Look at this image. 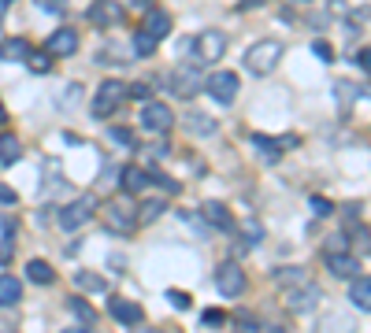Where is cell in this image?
<instances>
[{
	"mask_svg": "<svg viewBox=\"0 0 371 333\" xmlns=\"http://www.w3.org/2000/svg\"><path fill=\"white\" fill-rule=\"evenodd\" d=\"M67 307H71V315L78 319V326H82V329L96 326V311H93V304H89V300H82V296H71V300H67Z\"/></svg>",
	"mask_w": 371,
	"mask_h": 333,
	"instance_id": "603a6c76",
	"label": "cell"
},
{
	"mask_svg": "<svg viewBox=\"0 0 371 333\" xmlns=\"http://www.w3.org/2000/svg\"><path fill=\"white\" fill-rule=\"evenodd\" d=\"M26 67H30L34 74H48V71H52V52H48V48H45V52H34V48H30Z\"/></svg>",
	"mask_w": 371,
	"mask_h": 333,
	"instance_id": "484cf974",
	"label": "cell"
},
{
	"mask_svg": "<svg viewBox=\"0 0 371 333\" xmlns=\"http://www.w3.org/2000/svg\"><path fill=\"white\" fill-rule=\"evenodd\" d=\"M126 96H134V100L145 104V100H153V86H149V81H134V86L126 89Z\"/></svg>",
	"mask_w": 371,
	"mask_h": 333,
	"instance_id": "d6a6232c",
	"label": "cell"
},
{
	"mask_svg": "<svg viewBox=\"0 0 371 333\" xmlns=\"http://www.w3.org/2000/svg\"><path fill=\"white\" fill-rule=\"evenodd\" d=\"M93 211H96V200L93 196H78V200H71L67 208H60V215H56V222H60V230H78V226H86L89 219H93Z\"/></svg>",
	"mask_w": 371,
	"mask_h": 333,
	"instance_id": "277c9868",
	"label": "cell"
},
{
	"mask_svg": "<svg viewBox=\"0 0 371 333\" xmlns=\"http://www.w3.org/2000/svg\"><path fill=\"white\" fill-rule=\"evenodd\" d=\"M349 300H353V307H360V311L371 307V278H367V274H357V278H353Z\"/></svg>",
	"mask_w": 371,
	"mask_h": 333,
	"instance_id": "7402d4cb",
	"label": "cell"
},
{
	"mask_svg": "<svg viewBox=\"0 0 371 333\" xmlns=\"http://www.w3.org/2000/svg\"><path fill=\"white\" fill-rule=\"evenodd\" d=\"M193 52H197L201 63H219L223 52H227V33H223V30H204V33H197Z\"/></svg>",
	"mask_w": 371,
	"mask_h": 333,
	"instance_id": "52a82bcc",
	"label": "cell"
},
{
	"mask_svg": "<svg viewBox=\"0 0 371 333\" xmlns=\"http://www.w3.org/2000/svg\"><path fill=\"white\" fill-rule=\"evenodd\" d=\"M186 123H189V133H197V137H204V133H216V119H208V115H201V111H193Z\"/></svg>",
	"mask_w": 371,
	"mask_h": 333,
	"instance_id": "f546056e",
	"label": "cell"
},
{
	"mask_svg": "<svg viewBox=\"0 0 371 333\" xmlns=\"http://www.w3.org/2000/svg\"><path fill=\"white\" fill-rule=\"evenodd\" d=\"M316 304H319V286H312V281H301V289H289L286 293V307L297 311V315L316 311Z\"/></svg>",
	"mask_w": 371,
	"mask_h": 333,
	"instance_id": "7c38bea8",
	"label": "cell"
},
{
	"mask_svg": "<svg viewBox=\"0 0 371 333\" xmlns=\"http://www.w3.org/2000/svg\"><path fill=\"white\" fill-rule=\"evenodd\" d=\"M357 63H360V71H367V48H360V52H357Z\"/></svg>",
	"mask_w": 371,
	"mask_h": 333,
	"instance_id": "b9f144b4",
	"label": "cell"
},
{
	"mask_svg": "<svg viewBox=\"0 0 371 333\" xmlns=\"http://www.w3.org/2000/svg\"><path fill=\"white\" fill-rule=\"evenodd\" d=\"M234 322H238L241 329H249V333H256V329H260V322H256V319H253V315H238V319H234Z\"/></svg>",
	"mask_w": 371,
	"mask_h": 333,
	"instance_id": "ab89813d",
	"label": "cell"
},
{
	"mask_svg": "<svg viewBox=\"0 0 371 333\" xmlns=\"http://www.w3.org/2000/svg\"><path fill=\"white\" fill-rule=\"evenodd\" d=\"M108 137L116 141V145H131V141H134V137H131V130H123V126H111V130H108Z\"/></svg>",
	"mask_w": 371,
	"mask_h": 333,
	"instance_id": "d590c367",
	"label": "cell"
},
{
	"mask_svg": "<svg viewBox=\"0 0 371 333\" xmlns=\"http://www.w3.org/2000/svg\"><path fill=\"white\" fill-rule=\"evenodd\" d=\"M86 19L93 26H119L123 23V4H119V0H93Z\"/></svg>",
	"mask_w": 371,
	"mask_h": 333,
	"instance_id": "8fae6325",
	"label": "cell"
},
{
	"mask_svg": "<svg viewBox=\"0 0 371 333\" xmlns=\"http://www.w3.org/2000/svg\"><path fill=\"white\" fill-rule=\"evenodd\" d=\"M216 289L227 296V300H238L241 293H245V274H241L238 263H223L216 271Z\"/></svg>",
	"mask_w": 371,
	"mask_h": 333,
	"instance_id": "9c48e42d",
	"label": "cell"
},
{
	"mask_svg": "<svg viewBox=\"0 0 371 333\" xmlns=\"http://www.w3.org/2000/svg\"><path fill=\"white\" fill-rule=\"evenodd\" d=\"M34 4L41 11H48V15H63V11H67V0H34Z\"/></svg>",
	"mask_w": 371,
	"mask_h": 333,
	"instance_id": "836d02e7",
	"label": "cell"
},
{
	"mask_svg": "<svg viewBox=\"0 0 371 333\" xmlns=\"http://www.w3.org/2000/svg\"><path fill=\"white\" fill-rule=\"evenodd\" d=\"M8 4H11V0H0V15H4V11H8Z\"/></svg>",
	"mask_w": 371,
	"mask_h": 333,
	"instance_id": "ee69618b",
	"label": "cell"
},
{
	"mask_svg": "<svg viewBox=\"0 0 371 333\" xmlns=\"http://www.w3.org/2000/svg\"><path fill=\"white\" fill-rule=\"evenodd\" d=\"M108 311H111V319L116 322H123V326H141L145 322V311H141V304H134V300H123V296H116L108 304Z\"/></svg>",
	"mask_w": 371,
	"mask_h": 333,
	"instance_id": "4fadbf2b",
	"label": "cell"
},
{
	"mask_svg": "<svg viewBox=\"0 0 371 333\" xmlns=\"http://www.w3.org/2000/svg\"><path fill=\"white\" fill-rule=\"evenodd\" d=\"M74 286H78V289H89V293H104V289H108L104 278H101V274H89V271H78V274H74Z\"/></svg>",
	"mask_w": 371,
	"mask_h": 333,
	"instance_id": "f1b7e54d",
	"label": "cell"
},
{
	"mask_svg": "<svg viewBox=\"0 0 371 333\" xmlns=\"http://www.w3.org/2000/svg\"><path fill=\"white\" fill-rule=\"evenodd\" d=\"M279 60H282V41H256L249 52H245V67L253 74H271L279 67Z\"/></svg>",
	"mask_w": 371,
	"mask_h": 333,
	"instance_id": "6da1fadb",
	"label": "cell"
},
{
	"mask_svg": "<svg viewBox=\"0 0 371 333\" xmlns=\"http://www.w3.org/2000/svg\"><path fill=\"white\" fill-rule=\"evenodd\" d=\"M204 89L212 93L216 104H234V96L241 93V81L234 71H216V74L204 78Z\"/></svg>",
	"mask_w": 371,
	"mask_h": 333,
	"instance_id": "8992f818",
	"label": "cell"
},
{
	"mask_svg": "<svg viewBox=\"0 0 371 333\" xmlns=\"http://www.w3.org/2000/svg\"><path fill=\"white\" fill-rule=\"evenodd\" d=\"M45 48H48L52 56H74V52H78V33L63 26V30H56V33H48V45H45Z\"/></svg>",
	"mask_w": 371,
	"mask_h": 333,
	"instance_id": "9a60e30c",
	"label": "cell"
},
{
	"mask_svg": "<svg viewBox=\"0 0 371 333\" xmlns=\"http://www.w3.org/2000/svg\"><path fill=\"white\" fill-rule=\"evenodd\" d=\"M15 200H19V196H15V189H8V186H0V204H15Z\"/></svg>",
	"mask_w": 371,
	"mask_h": 333,
	"instance_id": "60d3db41",
	"label": "cell"
},
{
	"mask_svg": "<svg viewBox=\"0 0 371 333\" xmlns=\"http://www.w3.org/2000/svg\"><path fill=\"white\" fill-rule=\"evenodd\" d=\"M0 123H8V111H4V104H0Z\"/></svg>",
	"mask_w": 371,
	"mask_h": 333,
	"instance_id": "7bdbcfd3",
	"label": "cell"
},
{
	"mask_svg": "<svg viewBox=\"0 0 371 333\" xmlns=\"http://www.w3.org/2000/svg\"><path fill=\"white\" fill-rule=\"evenodd\" d=\"M19 156H23V141H19V133H0V163L4 166H11V163H19Z\"/></svg>",
	"mask_w": 371,
	"mask_h": 333,
	"instance_id": "ffe728a7",
	"label": "cell"
},
{
	"mask_svg": "<svg viewBox=\"0 0 371 333\" xmlns=\"http://www.w3.org/2000/svg\"><path fill=\"white\" fill-rule=\"evenodd\" d=\"M201 322H204V326H223V322H227V315L212 307V311H204V315H201Z\"/></svg>",
	"mask_w": 371,
	"mask_h": 333,
	"instance_id": "8d00e7d4",
	"label": "cell"
},
{
	"mask_svg": "<svg viewBox=\"0 0 371 333\" xmlns=\"http://www.w3.org/2000/svg\"><path fill=\"white\" fill-rule=\"evenodd\" d=\"M134 211H138V226H145V222H156L160 215L167 211V204H164V200H145V204L134 208Z\"/></svg>",
	"mask_w": 371,
	"mask_h": 333,
	"instance_id": "d4e9b609",
	"label": "cell"
},
{
	"mask_svg": "<svg viewBox=\"0 0 371 333\" xmlns=\"http://www.w3.org/2000/svg\"><path fill=\"white\" fill-rule=\"evenodd\" d=\"M153 181H149V171L145 166H138V163H131V166H123V189L126 193H145Z\"/></svg>",
	"mask_w": 371,
	"mask_h": 333,
	"instance_id": "d6986e66",
	"label": "cell"
},
{
	"mask_svg": "<svg viewBox=\"0 0 371 333\" xmlns=\"http://www.w3.org/2000/svg\"><path fill=\"white\" fill-rule=\"evenodd\" d=\"M119 4H145V0H119Z\"/></svg>",
	"mask_w": 371,
	"mask_h": 333,
	"instance_id": "f6af8a7d",
	"label": "cell"
},
{
	"mask_svg": "<svg viewBox=\"0 0 371 333\" xmlns=\"http://www.w3.org/2000/svg\"><path fill=\"white\" fill-rule=\"evenodd\" d=\"M171 89H175V96H186V100L204 93V71L197 63H179L171 74Z\"/></svg>",
	"mask_w": 371,
	"mask_h": 333,
	"instance_id": "3957f363",
	"label": "cell"
},
{
	"mask_svg": "<svg viewBox=\"0 0 371 333\" xmlns=\"http://www.w3.org/2000/svg\"><path fill=\"white\" fill-rule=\"evenodd\" d=\"M141 130L145 133H167L175 126V111L167 104H160V100H145V108H141Z\"/></svg>",
	"mask_w": 371,
	"mask_h": 333,
	"instance_id": "5b68a950",
	"label": "cell"
},
{
	"mask_svg": "<svg viewBox=\"0 0 371 333\" xmlns=\"http://www.w3.org/2000/svg\"><path fill=\"white\" fill-rule=\"evenodd\" d=\"M253 145L260 148V159H267V163H279L286 148H297V145H301V137H297V133H286V137H264V133H256V137H253Z\"/></svg>",
	"mask_w": 371,
	"mask_h": 333,
	"instance_id": "30bf717a",
	"label": "cell"
},
{
	"mask_svg": "<svg viewBox=\"0 0 371 333\" xmlns=\"http://www.w3.org/2000/svg\"><path fill=\"white\" fill-rule=\"evenodd\" d=\"M26 278L38 281V286H52V281H56V271H52L45 259H30V263H26Z\"/></svg>",
	"mask_w": 371,
	"mask_h": 333,
	"instance_id": "cb8c5ba5",
	"label": "cell"
},
{
	"mask_svg": "<svg viewBox=\"0 0 371 333\" xmlns=\"http://www.w3.org/2000/svg\"><path fill=\"white\" fill-rule=\"evenodd\" d=\"M245 237H249V244L264 241V226H260V222H245Z\"/></svg>",
	"mask_w": 371,
	"mask_h": 333,
	"instance_id": "74e56055",
	"label": "cell"
},
{
	"mask_svg": "<svg viewBox=\"0 0 371 333\" xmlns=\"http://www.w3.org/2000/svg\"><path fill=\"white\" fill-rule=\"evenodd\" d=\"M201 219L208 226H216V230H234V215L227 211V204H219V200H204Z\"/></svg>",
	"mask_w": 371,
	"mask_h": 333,
	"instance_id": "5bb4252c",
	"label": "cell"
},
{
	"mask_svg": "<svg viewBox=\"0 0 371 333\" xmlns=\"http://www.w3.org/2000/svg\"><path fill=\"white\" fill-rule=\"evenodd\" d=\"M309 204H312V215H319V219H327V215H334V204H331L327 196H312Z\"/></svg>",
	"mask_w": 371,
	"mask_h": 333,
	"instance_id": "1f68e13d",
	"label": "cell"
},
{
	"mask_svg": "<svg viewBox=\"0 0 371 333\" xmlns=\"http://www.w3.org/2000/svg\"><path fill=\"white\" fill-rule=\"evenodd\" d=\"M312 48H316V56H319V60H327V63H331V60H334V48H331V45H327V41H316V45H312Z\"/></svg>",
	"mask_w": 371,
	"mask_h": 333,
	"instance_id": "f35d334b",
	"label": "cell"
},
{
	"mask_svg": "<svg viewBox=\"0 0 371 333\" xmlns=\"http://www.w3.org/2000/svg\"><path fill=\"white\" fill-rule=\"evenodd\" d=\"M327 259V271L334 274V278H357L360 274V263L353 259L349 252H331V256H323Z\"/></svg>",
	"mask_w": 371,
	"mask_h": 333,
	"instance_id": "2e32d148",
	"label": "cell"
},
{
	"mask_svg": "<svg viewBox=\"0 0 371 333\" xmlns=\"http://www.w3.org/2000/svg\"><path fill=\"white\" fill-rule=\"evenodd\" d=\"M104 222L111 230H119V233H131L138 226V211L126 204V200H108L104 204Z\"/></svg>",
	"mask_w": 371,
	"mask_h": 333,
	"instance_id": "ba28073f",
	"label": "cell"
},
{
	"mask_svg": "<svg viewBox=\"0 0 371 333\" xmlns=\"http://www.w3.org/2000/svg\"><path fill=\"white\" fill-rule=\"evenodd\" d=\"M156 45H160V41L153 38L149 30H138V33H134V52H138L141 60H145V56H153V52H156Z\"/></svg>",
	"mask_w": 371,
	"mask_h": 333,
	"instance_id": "83f0119b",
	"label": "cell"
},
{
	"mask_svg": "<svg viewBox=\"0 0 371 333\" xmlns=\"http://www.w3.org/2000/svg\"><path fill=\"white\" fill-rule=\"evenodd\" d=\"M141 30H149L156 41H164L167 33H171V15L164 8H149V11H145V26Z\"/></svg>",
	"mask_w": 371,
	"mask_h": 333,
	"instance_id": "e0dca14e",
	"label": "cell"
},
{
	"mask_svg": "<svg viewBox=\"0 0 371 333\" xmlns=\"http://www.w3.org/2000/svg\"><path fill=\"white\" fill-rule=\"evenodd\" d=\"M23 300V281L11 274H0V307H15Z\"/></svg>",
	"mask_w": 371,
	"mask_h": 333,
	"instance_id": "44dd1931",
	"label": "cell"
},
{
	"mask_svg": "<svg viewBox=\"0 0 371 333\" xmlns=\"http://www.w3.org/2000/svg\"><path fill=\"white\" fill-rule=\"evenodd\" d=\"M331 252H349V237H345V233H331V237H327L323 256H331Z\"/></svg>",
	"mask_w": 371,
	"mask_h": 333,
	"instance_id": "4dcf8cb0",
	"label": "cell"
},
{
	"mask_svg": "<svg viewBox=\"0 0 371 333\" xmlns=\"http://www.w3.org/2000/svg\"><path fill=\"white\" fill-rule=\"evenodd\" d=\"M30 56V41L26 38H4L0 41V60L4 63H26Z\"/></svg>",
	"mask_w": 371,
	"mask_h": 333,
	"instance_id": "ac0fdd59",
	"label": "cell"
},
{
	"mask_svg": "<svg viewBox=\"0 0 371 333\" xmlns=\"http://www.w3.org/2000/svg\"><path fill=\"white\" fill-rule=\"evenodd\" d=\"M167 300H171V307H179V311L189 307V293H182V289H167Z\"/></svg>",
	"mask_w": 371,
	"mask_h": 333,
	"instance_id": "e575fe53",
	"label": "cell"
},
{
	"mask_svg": "<svg viewBox=\"0 0 371 333\" xmlns=\"http://www.w3.org/2000/svg\"><path fill=\"white\" fill-rule=\"evenodd\" d=\"M289 4H312V0H289Z\"/></svg>",
	"mask_w": 371,
	"mask_h": 333,
	"instance_id": "bcb514c9",
	"label": "cell"
},
{
	"mask_svg": "<svg viewBox=\"0 0 371 333\" xmlns=\"http://www.w3.org/2000/svg\"><path fill=\"white\" fill-rule=\"evenodd\" d=\"M123 100H126V86L116 78H108V81H101V89L93 93V115L96 119H108V115H116L123 108Z\"/></svg>",
	"mask_w": 371,
	"mask_h": 333,
	"instance_id": "7a4b0ae2",
	"label": "cell"
},
{
	"mask_svg": "<svg viewBox=\"0 0 371 333\" xmlns=\"http://www.w3.org/2000/svg\"><path fill=\"white\" fill-rule=\"evenodd\" d=\"M301 281H309L301 266H279L275 271V286H301Z\"/></svg>",
	"mask_w": 371,
	"mask_h": 333,
	"instance_id": "4316f807",
	"label": "cell"
}]
</instances>
